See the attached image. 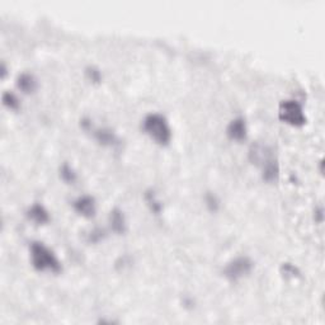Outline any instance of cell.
Listing matches in <instances>:
<instances>
[{"instance_id":"6da1fadb","label":"cell","mask_w":325,"mask_h":325,"mask_svg":"<svg viewBox=\"0 0 325 325\" xmlns=\"http://www.w3.org/2000/svg\"><path fill=\"white\" fill-rule=\"evenodd\" d=\"M30 258L33 267L38 271H61V263L57 256L41 241H33L30 244Z\"/></svg>"},{"instance_id":"7a4b0ae2","label":"cell","mask_w":325,"mask_h":325,"mask_svg":"<svg viewBox=\"0 0 325 325\" xmlns=\"http://www.w3.org/2000/svg\"><path fill=\"white\" fill-rule=\"evenodd\" d=\"M144 129L157 144L167 145L172 139V129L167 118L160 113L147 114L142 122Z\"/></svg>"},{"instance_id":"3957f363","label":"cell","mask_w":325,"mask_h":325,"mask_svg":"<svg viewBox=\"0 0 325 325\" xmlns=\"http://www.w3.org/2000/svg\"><path fill=\"white\" fill-rule=\"evenodd\" d=\"M278 117L281 121L291 126H302L306 123V116L302 106L295 99H284L278 106Z\"/></svg>"},{"instance_id":"277c9868","label":"cell","mask_w":325,"mask_h":325,"mask_svg":"<svg viewBox=\"0 0 325 325\" xmlns=\"http://www.w3.org/2000/svg\"><path fill=\"white\" fill-rule=\"evenodd\" d=\"M251 268H253V262L250 261V258L238 256V258L233 259L230 263L226 264L223 274L231 281H238V279L243 278L244 276L250 273Z\"/></svg>"},{"instance_id":"5b68a950","label":"cell","mask_w":325,"mask_h":325,"mask_svg":"<svg viewBox=\"0 0 325 325\" xmlns=\"http://www.w3.org/2000/svg\"><path fill=\"white\" fill-rule=\"evenodd\" d=\"M73 207L74 210L78 213H80V215L85 216V217H91V216L95 215L96 203L94 197H91V196L89 194H84L74 201Z\"/></svg>"},{"instance_id":"8992f818","label":"cell","mask_w":325,"mask_h":325,"mask_svg":"<svg viewBox=\"0 0 325 325\" xmlns=\"http://www.w3.org/2000/svg\"><path fill=\"white\" fill-rule=\"evenodd\" d=\"M226 134L231 140L235 141H241L246 137V123L243 117H236L229 123L226 128Z\"/></svg>"},{"instance_id":"52a82bcc","label":"cell","mask_w":325,"mask_h":325,"mask_svg":"<svg viewBox=\"0 0 325 325\" xmlns=\"http://www.w3.org/2000/svg\"><path fill=\"white\" fill-rule=\"evenodd\" d=\"M249 157H250L251 161L255 162V164L264 165L273 156H272L271 152H269L268 147L263 146V145L255 144L250 147V150H249Z\"/></svg>"},{"instance_id":"ba28073f","label":"cell","mask_w":325,"mask_h":325,"mask_svg":"<svg viewBox=\"0 0 325 325\" xmlns=\"http://www.w3.org/2000/svg\"><path fill=\"white\" fill-rule=\"evenodd\" d=\"M27 216L36 223H46L50 221V213L41 203H33L27 211Z\"/></svg>"},{"instance_id":"9c48e42d","label":"cell","mask_w":325,"mask_h":325,"mask_svg":"<svg viewBox=\"0 0 325 325\" xmlns=\"http://www.w3.org/2000/svg\"><path fill=\"white\" fill-rule=\"evenodd\" d=\"M109 222H111V228L114 233L123 234L126 231V218H124L123 212L119 208H113L111 211Z\"/></svg>"},{"instance_id":"30bf717a","label":"cell","mask_w":325,"mask_h":325,"mask_svg":"<svg viewBox=\"0 0 325 325\" xmlns=\"http://www.w3.org/2000/svg\"><path fill=\"white\" fill-rule=\"evenodd\" d=\"M262 170H263V179L267 182H274V180L278 179L279 165L274 157H272L266 164L262 165Z\"/></svg>"},{"instance_id":"8fae6325","label":"cell","mask_w":325,"mask_h":325,"mask_svg":"<svg viewBox=\"0 0 325 325\" xmlns=\"http://www.w3.org/2000/svg\"><path fill=\"white\" fill-rule=\"evenodd\" d=\"M17 84L18 88L24 91V93H32L37 88V80H36V78L32 74L28 73L20 74L17 79Z\"/></svg>"},{"instance_id":"7c38bea8","label":"cell","mask_w":325,"mask_h":325,"mask_svg":"<svg viewBox=\"0 0 325 325\" xmlns=\"http://www.w3.org/2000/svg\"><path fill=\"white\" fill-rule=\"evenodd\" d=\"M94 135H95V139L103 145H114L118 142L116 134L109 128H98L95 129Z\"/></svg>"},{"instance_id":"4fadbf2b","label":"cell","mask_w":325,"mask_h":325,"mask_svg":"<svg viewBox=\"0 0 325 325\" xmlns=\"http://www.w3.org/2000/svg\"><path fill=\"white\" fill-rule=\"evenodd\" d=\"M3 103L10 109H19L20 107L19 99H18V96L15 95L14 93H12V91H5V93L3 94Z\"/></svg>"},{"instance_id":"5bb4252c","label":"cell","mask_w":325,"mask_h":325,"mask_svg":"<svg viewBox=\"0 0 325 325\" xmlns=\"http://www.w3.org/2000/svg\"><path fill=\"white\" fill-rule=\"evenodd\" d=\"M60 175H61V178H62V179L68 183H73L76 180L75 170H74L73 168L70 167V165L66 164V162L60 168Z\"/></svg>"},{"instance_id":"9a60e30c","label":"cell","mask_w":325,"mask_h":325,"mask_svg":"<svg viewBox=\"0 0 325 325\" xmlns=\"http://www.w3.org/2000/svg\"><path fill=\"white\" fill-rule=\"evenodd\" d=\"M145 200H146V202L149 203V206L151 207V210L154 211V212L159 213L160 211H161V203H160V201L156 200L152 190H147V192L145 193Z\"/></svg>"},{"instance_id":"2e32d148","label":"cell","mask_w":325,"mask_h":325,"mask_svg":"<svg viewBox=\"0 0 325 325\" xmlns=\"http://www.w3.org/2000/svg\"><path fill=\"white\" fill-rule=\"evenodd\" d=\"M281 272L284 277H291V278H295V277L300 276V272L294 264L291 263H283L281 267Z\"/></svg>"},{"instance_id":"e0dca14e","label":"cell","mask_w":325,"mask_h":325,"mask_svg":"<svg viewBox=\"0 0 325 325\" xmlns=\"http://www.w3.org/2000/svg\"><path fill=\"white\" fill-rule=\"evenodd\" d=\"M85 73L91 81H95V83L101 81L102 79L101 71H99L96 68H94V66H88V68L85 69Z\"/></svg>"},{"instance_id":"ac0fdd59","label":"cell","mask_w":325,"mask_h":325,"mask_svg":"<svg viewBox=\"0 0 325 325\" xmlns=\"http://www.w3.org/2000/svg\"><path fill=\"white\" fill-rule=\"evenodd\" d=\"M205 201H206V205H207V207L210 208L211 211H216L218 208V200L217 197H216L213 193H207L205 197Z\"/></svg>"},{"instance_id":"d6986e66","label":"cell","mask_w":325,"mask_h":325,"mask_svg":"<svg viewBox=\"0 0 325 325\" xmlns=\"http://www.w3.org/2000/svg\"><path fill=\"white\" fill-rule=\"evenodd\" d=\"M103 236H104V231L102 230V229H94V230H91L90 234H89V240L95 243V241L101 240Z\"/></svg>"},{"instance_id":"ffe728a7","label":"cell","mask_w":325,"mask_h":325,"mask_svg":"<svg viewBox=\"0 0 325 325\" xmlns=\"http://www.w3.org/2000/svg\"><path fill=\"white\" fill-rule=\"evenodd\" d=\"M315 216H317L316 220L319 221V222H321L322 221V208H317V210L315 211Z\"/></svg>"}]
</instances>
